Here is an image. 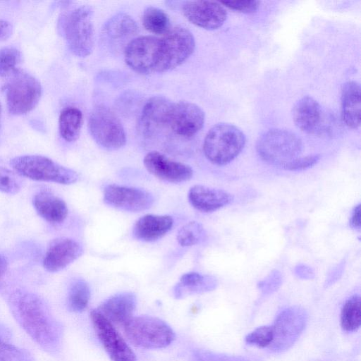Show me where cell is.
Listing matches in <instances>:
<instances>
[{"mask_svg": "<svg viewBox=\"0 0 361 361\" xmlns=\"http://www.w3.org/2000/svg\"><path fill=\"white\" fill-rule=\"evenodd\" d=\"M10 302L14 317L27 334L44 349L54 350L60 339V329L43 300L18 290L12 294Z\"/></svg>", "mask_w": 361, "mask_h": 361, "instance_id": "6da1fadb", "label": "cell"}, {"mask_svg": "<svg viewBox=\"0 0 361 361\" xmlns=\"http://www.w3.org/2000/svg\"><path fill=\"white\" fill-rule=\"evenodd\" d=\"M245 136L237 126L220 123L207 132L203 143L206 158L217 166L228 164L241 152L245 145Z\"/></svg>", "mask_w": 361, "mask_h": 361, "instance_id": "7a4b0ae2", "label": "cell"}, {"mask_svg": "<svg viewBox=\"0 0 361 361\" xmlns=\"http://www.w3.org/2000/svg\"><path fill=\"white\" fill-rule=\"evenodd\" d=\"M59 29L73 54L85 57L91 54L94 47V26L90 7L80 6L62 15Z\"/></svg>", "mask_w": 361, "mask_h": 361, "instance_id": "3957f363", "label": "cell"}, {"mask_svg": "<svg viewBox=\"0 0 361 361\" xmlns=\"http://www.w3.org/2000/svg\"><path fill=\"white\" fill-rule=\"evenodd\" d=\"M302 150L300 138L284 129L269 130L259 137L256 143V151L264 162L281 168L300 157Z\"/></svg>", "mask_w": 361, "mask_h": 361, "instance_id": "277c9868", "label": "cell"}, {"mask_svg": "<svg viewBox=\"0 0 361 361\" xmlns=\"http://www.w3.org/2000/svg\"><path fill=\"white\" fill-rule=\"evenodd\" d=\"M123 331L133 345L146 349L166 348L175 339V333L170 326L150 316L132 317L124 324Z\"/></svg>", "mask_w": 361, "mask_h": 361, "instance_id": "5b68a950", "label": "cell"}, {"mask_svg": "<svg viewBox=\"0 0 361 361\" xmlns=\"http://www.w3.org/2000/svg\"><path fill=\"white\" fill-rule=\"evenodd\" d=\"M10 163L18 174L35 180L70 185L79 178L75 171L42 155L19 156Z\"/></svg>", "mask_w": 361, "mask_h": 361, "instance_id": "8992f818", "label": "cell"}, {"mask_svg": "<svg viewBox=\"0 0 361 361\" xmlns=\"http://www.w3.org/2000/svg\"><path fill=\"white\" fill-rule=\"evenodd\" d=\"M7 106L13 115H23L32 111L42 95L40 82L34 76L16 70L4 86Z\"/></svg>", "mask_w": 361, "mask_h": 361, "instance_id": "52a82bcc", "label": "cell"}, {"mask_svg": "<svg viewBox=\"0 0 361 361\" xmlns=\"http://www.w3.org/2000/svg\"><path fill=\"white\" fill-rule=\"evenodd\" d=\"M89 130L94 141L108 150H116L126 142V135L117 116L108 108L99 106L90 114Z\"/></svg>", "mask_w": 361, "mask_h": 361, "instance_id": "ba28073f", "label": "cell"}, {"mask_svg": "<svg viewBox=\"0 0 361 361\" xmlns=\"http://www.w3.org/2000/svg\"><path fill=\"white\" fill-rule=\"evenodd\" d=\"M126 64L142 74L158 73L161 59V39L155 36H140L131 40L126 47Z\"/></svg>", "mask_w": 361, "mask_h": 361, "instance_id": "9c48e42d", "label": "cell"}, {"mask_svg": "<svg viewBox=\"0 0 361 361\" xmlns=\"http://www.w3.org/2000/svg\"><path fill=\"white\" fill-rule=\"evenodd\" d=\"M161 59L158 73L175 68L193 53L195 38L190 30L181 26L171 28L161 37Z\"/></svg>", "mask_w": 361, "mask_h": 361, "instance_id": "30bf717a", "label": "cell"}, {"mask_svg": "<svg viewBox=\"0 0 361 361\" xmlns=\"http://www.w3.org/2000/svg\"><path fill=\"white\" fill-rule=\"evenodd\" d=\"M307 314L302 307L294 306L283 310L272 326L274 337L269 348L281 353L290 348L303 331Z\"/></svg>", "mask_w": 361, "mask_h": 361, "instance_id": "8fae6325", "label": "cell"}, {"mask_svg": "<svg viewBox=\"0 0 361 361\" xmlns=\"http://www.w3.org/2000/svg\"><path fill=\"white\" fill-rule=\"evenodd\" d=\"M97 336L112 361H137L135 355L114 326L97 309L90 312Z\"/></svg>", "mask_w": 361, "mask_h": 361, "instance_id": "7c38bea8", "label": "cell"}, {"mask_svg": "<svg viewBox=\"0 0 361 361\" xmlns=\"http://www.w3.org/2000/svg\"><path fill=\"white\" fill-rule=\"evenodd\" d=\"M104 202L121 210L137 212L150 208L154 197L140 188L110 184L104 189Z\"/></svg>", "mask_w": 361, "mask_h": 361, "instance_id": "4fadbf2b", "label": "cell"}, {"mask_svg": "<svg viewBox=\"0 0 361 361\" xmlns=\"http://www.w3.org/2000/svg\"><path fill=\"white\" fill-rule=\"evenodd\" d=\"M204 118V113L199 106L190 102L180 101L173 104L169 128L180 137H192L203 127Z\"/></svg>", "mask_w": 361, "mask_h": 361, "instance_id": "5bb4252c", "label": "cell"}, {"mask_svg": "<svg viewBox=\"0 0 361 361\" xmlns=\"http://www.w3.org/2000/svg\"><path fill=\"white\" fill-rule=\"evenodd\" d=\"M182 11L190 23L209 30L220 27L227 18L224 6L214 1H186L182 6Z\"/></svg>", "mask_w": 361, "mask_h": 361, "instance_id": "9a60e30c", "label": "cell"}, {"mask_svg": "<svg viewBox=\"0 0 361 361\" xmlns=\"http://www.w3.org/2000/svg\"><path fill=\"white\" fill-rule=\"evenodd\" d=\"M143 163L149 173L159 179L169 183L185 182L193 175V171L190 166L171 159L157 151L147 153Z\"/></svg>", "mask_w": 361, "mask_h": 361, "instance_id": "2e32d148", "label": "cell"}, {"mask_svg": "<svg viewBox=\"0 0 361 361\" xmlns=\"http://www.w3.org/2000/svg\"><path fill=\"white\" fill-rule=\"evenodd\" d=\"M173 102L163 96L150 98L145 104L140 119V129L147 137L157 135L169 128V120Z\"/></svg>", "mask_w": 361, "mask_h": 361, "instance_id": "e0dca14e", "label": "cell"}, {"mask_svg": "<svg viewBox=\"0 0 361 361\" xmlns=\"http://www.w3.org/2000/svg\"><path fill=\"white\" fill-rule=\"evenodd\" d=\"M292 117L295 126L309 134L322 133L327 126L322 106L310 96H305L295 103Z\"/></svg>", "mask_w": 361, "mask_h": 361, "instance_id": "ac0fdd59", "label": "cell"}, {"mask_svg": "<svg viewBox=\"0 0 361 361\" xmlns=\"http://www.w3.org/2000/svg\"><path fill=\"white\" fill-rule=\"evenodd\" d=\"M83 250L76 240L59 238L49 245L45 254L43 266L49 272L59 271L81 256Z\"/></svg>", "mask_w": 361, "mask_h": 361, "instance_id": "d6986e66", "label": "cell"}, {"mask_svg": "<svg viewBox=\"0 0 361 361\" xmlns=\"http://www.w3.org/2000/svg\"><path fill=\"white\" fill-rule=\"evenodd\" d=\"M190 204L201 212H215L233 202V197L222 189L195 185L188 191Z\"/></svg>", "mask_w": 361, "mask_h": 361, "instance_id": "ffe728a7", "label": "cell"}, {"mask_svg": "<svg viewBox=\"0 0 361 361\" xmlns=\"http://www.w3.org/2000/svg\"><path fill=\"white\" fill-rule=\"evenodd\" d=\"M136 304V296L133 293L123 292L111 296L97 310L113 325H124L132 317Z\"/></svg>", "mask_w": 361, "mask_h": 361, "instance_id": "44dd1931", "label": "cell"}, {"mask_svg": "<svg viewBox=\"0 0 361 361\" xmlns=\"http://www.w3.org/2000/svg\"><path fill=\"white\" fill-rule=\"evenodd\" d=\"M173 226V219L169 215L146 214L135 224L133 234L135 238L152 242L165 235Z\"/></svg>", "mask_w": 361, "mask_h": 361, "instance_id": "7402d4cb", "label": "cell"}, {"mask_svg": "<svg viewBox=\"0 0 361 361\" xmlns=\"http://www.w3.org/2000/svg\"><path fill=\"white\" fill-rule=\"evenodd\" d=\"M33 205L38 214L51 224L62 223L67 217L66 203L49 190H41L33 197Z\"/></svg>", "mask_w": 361, "mask_h": 361, "instance_id": "603a6c76", "label": "cell"}, {"mask_svg": "<svg viewBox=\"0 0 361 361\" xmlns=\"http://www.w3.org/2000/svg\"><path fill=\"white\" fill-rule=\"evenodd\" d=\"M360 87L355 81L345 82L341 91V115L343 122L351 128L360 124Z\"/></svg>", "mask_w": 361, "mask_h": 361, "instance_id": "cb8c5ba5", "label": "cell"}, {"mask_svg": "<svg viewBox=\"0 0 361 361\" xmlns=\"http://www.w3.org/2000/svg\"><path fill=\"white\" fill-rule=\"evenodd\" d=\"M217 286L218 281L213 276L188 272L182 275L180 281L174 287L173 292L176 298H182L191 294L212 291Z\"/></svg>", "mask_w": 361, "mask_h": 361, "instance_id": "d4e9b609", "label": "cell"}, {"mask_svg": "<svg viewBox=\"0 0 361 361\" xmlns=\"http://www.w3.org/2000/svg\"><path fill=\"white\" fill-rule=\"evenodd\" d=\"M82 125V114L73 106L63 109L59 118V130L61 137L67 142L75 141L80 136Z\"/></svg>", "mask_w": 361, "mask_h": 361, "instance_id": "484cf974", "label": "cell"}, {"mask_svg": "<svg viewBox=\"0 0 361 361\" xmlns=\"http://www.w3.org/2000/svg\"><path fill=\"white\" fill-rule=\"evenodd\" d=\"M104 32L114 39L131 37L138 31L136 22L126 13H118L111 18L104 25Z\"/></svg>", "mask_w": 361, "mask_h": 361, "instance_id": "4316f807", "label": "cell"}, {"mask_svg": "<svg viewBox=\"0 0 361 361\" xmlns=\"http://www.w3.org/2000/svg\"><path fill=\"white\" fill-rule=\"evenodd\" d=\"M144 27L156 35H165L170 28V20L167 13L157 7L149 6L145 9L142 16Z\"/></svg>", "mask_w": 361, "mask_h": 361, "instance_id": "83f0119b", "label": "cell"}, {"mask_svg": "<svg viewBox=\"0 0 361 361\" xmlns=\"http://www.w3.org/2000/svg\"><path fill=\"white\" fill-rule=\"evenodd\" d=\"M342 328L346 331H355L361 324V300L358 295L348 298L344 303L341 315Z\"/></svg>", "mask_w": 361, "mask_h": 361, "instance_id": "f1b7e54d", "label": "cell"}, {"mask_svg": "<svg viewBox=\"0 0 361 361\" xmlns=\"http://www.w3.org/2000/svg\"><path fill=\"white\" fill-rule=\"evenodd\" d=\"M90 289L83 279H76L71 285L68 294V306L73 312H81L88 305Z\"/></svg>", "mask_w": 361, "mask_h": 361, "instance_id": "f546056e", "label": "cell"}, {"mask_svg": "<svg viewBox=\"0 0 361 361\" xmlns=\"http://www.w3.org/2000/svg\"><path fill=\"white\" fill-rule=\"evenodd\" d=\"M205 236V231L201 224L190 221L182 226L177 233V241L183 247L198 244Z\"/></svg>", "mask_w": 361, "mask_h": 361, "instance_id": "4dcf8cb0", "label": "cell"}, {"mask_svg": "<svg viewBox=\"0 0 361 361\" xmlns=\"http://www.w3.org/2000/svg\"><path fill=\"white\" fill-rule=\"evenodd\" d=\"M22 54L15 47L7 46L0 49V76L10 77L21 62Z\"/></svg>", "mask_w": 361, "mask_h": 361, "instance_id": "1f68e13d", "label": "cell"}, {"mask_svg": "<svg viewBox=\"0 0 361 361\" xmlns=\"http://www.w3.org/2000/svg\"><path fill=\"white\" fill-rule=\"evenodd\" d=\"M0 361H32L28 351L0 338Z\"/></svg>", "mask_w": 361, "mask_h": 361, "instance_id": "d6a6232c", "label": "cell"}, {"mask_svg": "<svg viewBox=\"0 0 361 361\" xmlns=\"http://www.w3.org/2000/svg\"><path fill=\"white\" fill-rule=\"evenodd\" d=\"M274 337L272 326H260L250 333L245 337V342L259 348L269 347Z\"/></svg>", "mask_w": 361, "mask_h": 361, "instance_id": "836d02e7", "label": "cell"}, {"mask_svg": "<svg viewBox=\"0 0 361 361\" xmlns=\"http://www.w3.org/2000/svg\"><path fill=\"white\" fill-rule=\"evenodd\" d=\"M21 188V182L12 171L0 166V191L7 194H16Z\"/></svg>", "mask_w": 361, "mask_h": 361, "instance_id": "e575fe53", "label": "cell"}, {"mask_svg": "<svg viewBox=\"0 0 361 361\" xmlns=\"http://www.w3.org/2000/svg\"><path fill=\"white\" fill-rule=\"evenodd\" d=\"M282 281L281 273L274 269L258 283L257 287L263 295H268L276 292L281 286Z\"/></svg>", "mask_w": 361, "mask_h": 361, "instance_id": "d590c367", "label": "cell"}, {"mask_svg": "<svg viewBox=\"0 0 361 361\" xmlns=\"http://www.w3.org/2000/svg\"><path fill=\"white\" fill-rule=\"evenodd\" d=\"M191 361H249L247 359L235 355H228L213 353L205 350H195Z\"/></svg>", "mask_w": 361, "mask_h": 361, "instance_id": "8d00e7d4", "label": "cell"}, {"mask_svg": "<svg viewBox=\"0 0 361 361\" xmlns=\"http://www.w3.org/2000/svg\"><path fill=\"white\" fill-rule=\"evenodd\" d=\"M320 160L319 154H311L298 157L286 164L282 169L290 171H300L308 169L316 165Z\"/></svg>", "mask_w": 361, "mask_h": 361, "instance_id": "74e56055", "label": "cell"}, {"mask_svg": "<svg viewBox=\"0 0 361 361\" xmlns=\"http://www.w3.org/2000/svg\"><path fill=\"white\" fill-rule=\"evenodd\" d=\"M221 4L243 13H253L257 10L259 1L256 0L221 1Z\"/></svg>", "mask_w": 361, "mask_h": 361, "instance_id": "f35d334b", "label": "cell"}, {"mask_svg": "<svg viewBox=\"0 0 361 361\" xmlns=\"http://www.w3.org/2000/svg\"><path fill=\"white\" fill-rule=\"evenodd\" d=\"M344 269L345 262H341L334 267L329 273L325 281V286L328 287L339 280L343 273Z\"/></svg>", "mask_w": 361, "mask_h": 361, "instance_id": "ab89813d", "label": "cell"}, {"mask_svg": "<svg viewBox=\"0 0 361 361\" xmlns=\"http://www.w3.org/2000/svg\"><path fill=\"white\" fill-rule=\"evenodd\" d=\"M294 273L297 277L301 279L310 280L314 278V270L304 264H299L294 268Z\"/></svg>", "mask_w": 361, "mask_h": 361, "instance_id": "60d3db41", "label": "cell"}, {"mask_svg": "<svg viewBox=\"0 0 361 361\" xmlns=\"http://www.w3.org/2000/svg\"><path fill=\"white\" fill-rule=\"evenodd\" d=\"M13 31V27L10 22L0 20V41H4L9 38Z\"/></svg>", "mask_w": 361, "mask_h": 361, "instance_id": "b9f144b4", "label": "cell"}, {"mask_svg": "<svg viewBox=\"0 0 361 361\" xmlns=\"http://www.w3.org/2000/svg\"><path fill=\"white\" fill-rule=\"evenodd\" d=\"M350 224L355 229H360L361 226V207L358 204L353 210Z\"/></svg>", "mask_w": 361, "mask_h": 361, "instance_id": "7bdbcfd3", "label": "cell"}, {"mask_svg": "<svg viewBox=\"0 0 361 361\" xmlns=\"http://www.w3.org/2000/svg\"><path fill=\"white\" fill-rule=\"evenodd\" d=\"M8 268V261L6 257L0 254V283L6 272Z\"/></svg>", "mask_w": 361, "mask_h": 361, "instance_id": "ee69618b", "label": "cell"}, {"mask_svg": "<svg viewBox=\"0 0 361 361\" xmlns=\"http://www.w3.org/2000/svg\"><path fill=\"white\" fill-rule=\"evenodd\" d=\"M1 105L0 103V129H1Z\"/></svg>", "mask_w": 361, "mask_h": 361, "instance_id": "f6af8a7d", "label": "cell"}]
</instances>
